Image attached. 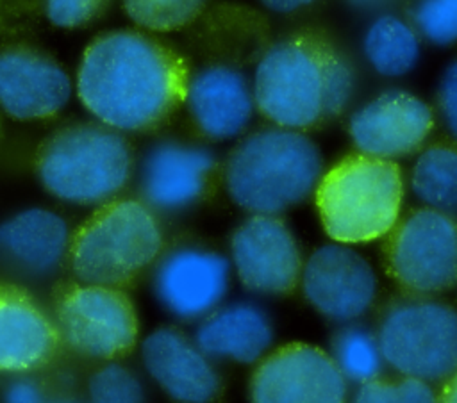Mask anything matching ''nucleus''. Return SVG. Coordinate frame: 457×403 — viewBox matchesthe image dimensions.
Masks as SVG:
<instances>
[{
    "instance_id": "2",
    "label": "nucleus",
    "mask_w": 457,
    "mask_h": 403,
    "mask_svg": "<svg viewBox=\"0 0 457 403\" xmlns=\"http://www.w3.org/2000/svg\"><path fill=\"white\" fill-rule=\"evenodd\" d=\"M252 91L255 109L273 125L305 130L348 107L355 71L332 43L295 34L275 41L261 55Z\"/></svg>"
},
{
    "instance_id": "9",
    "label": "nucleus",
    "mask_w": 457,
    "mask_h": 403,
    "mask_svg": "<svg viewBox=\"0 0 457 403\" xmlns=\"http://www.w3.org/2000/svg\"><path fill=\"white\" fill-rule=\"evenodd\" d=\"M57 333L73 351L112 358L127 353L137 339L130 300L109 285L86 284L70 289L57 303Z\"/></svg>"
},
{
    "instance_id": "17",
    "label": "nucleus",
    "mask_w": 457,
    "mask_h": 403,
    "mask_svg": "<svg viewBox=\"0 0 457 403\" xmlns=\"http://www.w3.org/2000/svg\"><path fill=\"white\" fill-rule=\"evenodd\" d=\"M184 100L200 132L218 141L237 137L255 111L246 75L225 64L207 66L187 78Z\"/></svg>"
},
{
    "instance_id": "5",
    "label": "nucleus",
    "mask_w": 457,
    "mask_h": 403,
    "mask_svg": "<svg viewBox=\"0 0 457 403\" xmlns=\"http://www.w3.org/2000/svg\"><path fill=\"white\" fill-rule=\"evenodd\" d=\"M127 141L107 125H71L54 134L37 155L41 184L57 198L95 205L112 198L129 180Z\"/></svg>"
},
{
    "instance_id": "20",
    "label": "nucleus",
    "mask_w": 457,
    "mask_h": 403,
    "mask_svg": "<svg viewBox=\"0 0 457 403\" xmlns=\"http://www.w3.org/2000/svg\"><path fill=\"white\" fill-rule=\"evenodd\" d=\"M57 339L55 325L25 292L0 285V371L43 366L52 358Z\"/></svg>"
},
{
    "instance_id": "6",
    "label": "nucleus",
    "mask_w": 457,
    "mask_h": 403,
    "mask_svg": "<svg viewBox=\"0 0 457 403\" xmlns=\"http://www.w3.org/2000/svg\"><path fill=\"white\" fill-rule=\"evenodd\" d=\"M162 234L146 203L120 200L95 212L68 250L75 276L84 284L120 285L159 255Z\"/></svg>"
},
{
    "instance_id": "25",
    "label": "nucleus",
    "mask_w": 457,
    "mask_h": 403,
    "mask_svg": "<svg viewBox=\"0 0 457 403\" xmlns=\"http://www.w3.org/2000/svg\"><path fill=\"white\" fill-rule=\"evenodd\" d=\"M207 0H123L127 16L139 27L170 32L191 23Z\"/></svg>"
},
{
    "instance_id": "4",
    "label": "nucleus",
    "mask_w": 457,
    "mask_h": 403,
    "mask_svg": "<svg viewBox=\"0 0 457 403\" xmlns=\"http://www.w3.org/2000/svg\"><path fill=\"white\" fill-rule=\"evenodd\" d=\"M403 180L393 160L350 155L323 173L316 185V207L332 241L345 244L384 237L396 225Z\"/></svg>"
},
{
    "instance_id": "23",
    "label": "nucleus",
    "mask_w": 457,
    "mask_h": 403,
    "mask_svg": "<svg viewBox=\"0 0 457 403\" xmlns=\"http://www.w3.org/2000/svg\"><path fill=\"white\" fill-rule=\"evenodd\" d=\"M414 196L430 209L457 214V146L436 144L423 150L411 171Z\"/></svg>"
},
{
    "instance_id": "31",
    "label": "nucleus",
    "mask_w": 457,
    "mask_h": 403,
    "mask_svg": "<svg viewBox=\"0 0 457 403\" xmlns=\"http://www.w3.org/2000/svg\"><path fill=\"white\" fill-rule=\"evenodd\" d=\"M5 401H14V403H34V401H43L45 392L43 389L29 378H18L9 382V385L4 391Z\"/></svg>"
},
{
    "instance_id": "24",
    "label": "nucleus",
    "mask_w": 457,
    "mask_h": 403,
    "mask_svg": "<svg viewBox=\"0 0 457 403\" xmlns=\"http://www.w3.org/2000/svg\"><path fill=\"white\" fill-rule=\"evenodd\" d=\"M330 357L345 380L357 385L378 378L386 364L377 335L352 323H346L334 333Z\"/></svg>"
},
{
    "instance_id": "29",
    "label": "nucleus",
    "mask_w": 457,
    "mask_h": 403,
    "mask_svg": "<svg viewBox=\"0 0 457 403\" xmlns=\"http://www.w3.org/2000/svg\"><path fill=\"white\" fill-rule=\"evenodd\" d=\"M107 0H45L48 20L57 27H80L91 21Z\"/></svg>"
},
{
    "instance_id": "11",
    "label": "nucleus",
    "mask_w": 457,
    "mask_h": 403,
    "mask_svg": "<svg viewBox=\"0 0 457 403\" xmlns=\"http://www.w3.org/2000/svg\"><path fill=\"white\" fill-rule=\"evenodd\" d=\"M230 259L241 284L255 294H286L302 273L296 239L277 214L245 219L230 239Z\"/></svg>"
},
{
    "instance_id": "30",
    "label": "nucleus",
    "mask_w": 457,
    "mask_h": 403,
    "mask_svg": "<svg viewBox=\"0 0 457 403\" xmlns=\"http://www.w3.org/2000/svg\"><path fill=\"white\" fill-rule=\"evenodd\" d=\"M437 111L448 130L457 141V59H453L443 71L437 84Z\"/></svg>"
},
{
    "instance_id": "22",
    "label": "nucleus",
    "mask_w": 457,
    "mask_h": 403,
    "mask_svg": "<svg viewBox=\"0 0 457 403\" xmlns=\"http://www.w3.org/2000/svg\"><path fill=\"white\" fill-rule=\"evenodd\" d=\"M362 53L368 64L384 77H403L420 61V36L412 23L382 12L366 29Z\"/></svg>"
},
{
    "instance_id": "15",
    "label": "nucleus",
    "mask_w": 457,
    "mask_h": 403,
    "mask_svg": "<svg viewBox=\"0 0 457 403\" xmlns=\"http://www.w3.org/2000/svg\"><path fill=\"white\" fill-rule=\"evenodd\" d=\"M68 73L50 57L25 48L0 50V107L16 119H43L70 100Z\"/></svg>"
},
{
    "instance_id": "33",
    "label": "nucleus",
    "mask_w": 457,
    "mask_h": 403,
    "mask_svg": "<svg viewBox=\"0 0 457 403\" xmlns=\"http://www.w3.org/2000/svg\"><path fill=\"white\" fill-rule=\"evenodd\" d=\"M353 9L366 11V12H377V11H386L391 5L398 4L400 0H346Z\"/></svg>"
},
{
    "instance_id": "28",
    "label": "nucleus",
    "mask_w": 457,
    "mask_h": 403,
    "mask_svg": "<svg viewBox=\"0 0 457 403\" xmlns=\"http://www.w3.org/2000/svg\"><path fill=\"white\" fill-rule=\"evenodd\" d=\"M145 396L139 380L123 366L109 364L89 380V398L104 403H134Z\"/></svg>"
},
{
    "instance_id": "8",
    "label": "nucleus",
    "mask_w": 457,
    "mask_h": 403,
    "mask_svg": "<svg viewBox=\"0 0 457 403\" xmlns=\"http://www.w3.org/2000/svg\"><path fill=\"white\" fill-rule=\"evenodd\" d=\"M387 264L395 280L416 296H434L457 284V221L423 207L393 232Z\"/></svg>"
},
{
    "instance_id": "3",
    "label": "nucleus",
    "mask_w": 457,
    "mask_h": 403,
    "mask_svg": "<svg viewBox=\"0 0 457 403\" xmlns=\"http://www.w3.org/2000/svg\"><path fill=\"white\" fill-rule=\"evenodd\" d=\"M323 159L302 130L268 127L230 152L225 184L236 205L252 214H278L303 202L318 185Z\"/></svg>"
},
{
    "instance_id": "12",
    "label": "nucleus",
    "mask_w": 457,
    "mask_h": 403,
    "mask_svg": "<svg viewBox=\"0 0 457 403\" xmlns=\"http://www.w3.org/2000/svg\"><path fill=\"white\" fill-rule=\"evenodd\" d=\"M348 382L332 357L316 346L287 344L253 373L250 396L257 403H339Z\"/></svg>"
},
{
    "instance_id": "14",
    "label": "nucleus",
    "mask_w": 457,
    "mask_h": 403,
    "mask_svg": "<svg viewBox=\"0 0 457 403\" xmlns=\"http://www.w3.org/2000/svg\"><path fill=\"white\" fill-rule=\"evenodd\" d=\"M230 262L218 251L179 248L170 251L154 273L159 303L179 319H202L227 294Z\"/></svg>"
},
{
    "instance_id": "1",
    "label": "nucleus",
    "mask_w": 457,
    "mask_h": 403,
    "mask_svg": "<svg viewBox=\"0 0 457 403\" xmlns=\"http://www.w3.org/2000/svg\"><path fill=\"white\" fill-rule=\"evenodd\" d=\"M187 73L159 41L132 30L96 37L84 52L77 93L82 105L116 130H146L184 100Z\"/></svg>"
},
{
    "instance_id": "18",
    "label": "nucleus",
    "mask_w": 457,
    "mask_h": 403,
    "mask_svg": "<svg viewBox=\"0 0 457 403\" xmlns=\"http://www.w3.org/2000/svg\"><path fill=\"white\" fill-rule=\"evenodd\" d=\"M143 364L173 399L204 403L220 392V376L211 358L175 328H159L143 341Z\"/></svg>"
},
{
    "instance_id": "32",
    "label": "nucleus",
    "mask_w": 457,
    "mask_h": 403,
    "mask_svg": "<svg viewBox=\"0 0 457 403\" xmlns=\"http://www.w3.org/2000/svg\"><path fill=\"white\" fill-rule=\"evenodd\" d=\"M259 2L273 12L287 14V12H295V11H300L303 7H309L318 0H259Z\"/></svg>"
},
{
    "instance_id": "34",
    "label": "nucleus",
    "mask_w": 457,
    "mask_h": 403,
    "mask_svg": "<svg viewBox=\"0 0 457 403\" xmlns=\"http://www.w3.org/2000/svg\"><path fill=\"white\" fill-rule=\"evenodd\" d=\"M445 389H443V399L450 401V403H457V371L445 380Z\"/></svg>"
},
{
    "instance_id": "27",
    "label": "nucleus",
    "mask_w": 457,
    "mask_h": 403,
    "mask_svg": "<svg viewBox=\"0 0 457 403\" xmlns=\"http://www.w3.org/2000/svg\"><path fill=\"white\" fill-rule=\"evenodd\" d=\"M353 399L361 403H430L436 399V392L428 382L411 376L373 378L357 387Z\"/></svg>"
},
{
    "instance_id": "13",
    "label": "nucleus",
    "mask_w": 457,
    "mask_h": 403,
    "mask_svg": "<svg viewBox=\"0 0 457 403\" xmlns=\"http://www.w3.org/2000/svg\"><path fill=\"white\" fill-rule=\"evenodd\" d=\"M434 125L432 109L403 89H387L361 105L348 121V134L359 153L398 159L421 148Z\"/></svg>"
},
{
    "instance_id": "16",
    "label": "nucleus",
    "mask_w": 457,
    "mask_h": 403,
    "mask_svg": "<svg viewBox=\"0 0 457 403\" xmlns=\"http://www.w3.org/2000/svg\"><path fill=\"white\" fill-rule=\"evenodd\" d=\"M216 159L200 144L162 141L148 150L141 164L139 187L145 203L171 212L195 203L205 191Z\"/></svg>"
},
{
    "instance_id": "26",
    "label": "nucleus",
    "mask_w": 457,
    "mask_h": 403,
    "mask_svg": "<svg viewBox=\"0 0 457 403\" xmlns=\"http://www.w3.org/2000/svg\"><path fill=\"white\" fill-rule=\"evenodd\" d=\"M411 18L425 41L436 46L457 43V0H416Z\"/></svg>"
},
{
    "instance_id": "21",
    "label": "nucleus",
    "mask_w": 457,
    "mask_h": 403,
    "mask_svg": "<svg viewBox=\"0 0 457 403\" xmlns=\"http://www.w3.org/2000/svg\"><path fill=\"white\" fill-rule=\"evenodd\" d=\"M273 341L268 314L255 303L237 301L202 317L195 342L209 357L239 364L259 360Z\"/></svg>"
},
{
    "instance_id": "7",
    "label": "nucleus",
    "mask_w": 457,
    "mask_h": 403,
    "mask_svg": "<svg viewBox=\"0 0 457 403\" xmlns=\"http://www.w3.org/2000/svg\"><path fill=\"white\" fill-rule=\"evenodd\" d=\"M377 339L384 362L402 376L436 383L457 371V308L448 303L428 296L396 301Z\"/></svg>"
},
{
    "instance_id": "19",
    "label": "nucleus",
    "mask_w": 457,
    "mask_h": 403,
    "mask_svg": "<svg viewBox=\"0 0 457 403\" xmlns=\"http://www.w3.org/2000/svg\"><path fill=\"white\" fill-rule=\"evenodd\" d=\"M68 246L66 221L45 209L23 210L0 225V264L21 276L50 275Z\"/></svg>"
},
{
    "instance_id": "10",
    "label": "nucleus",
    "mask_w": 457,
    "mask_h": 403,
    "mask_svg": "<svg viewBox=\"0 0 457 403\" xmlns=\"http://www.w3.org/2000/svg\"><path fill=\"white\" fill-rule=\"evenodd\" d=\"M302 289L307 301L336 323L362 317L377 296L371 264L345 243H328L311 253L302 266Z\"/></svg>"
}]
</instances>
